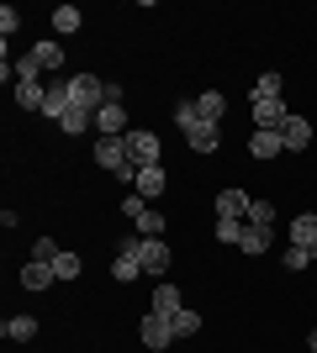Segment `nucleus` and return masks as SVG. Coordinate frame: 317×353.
<instances>
[{
	"mask_svg": "<svg viewBox=\"0 0 317 353\" xmlns=\"http://www.w3.org/2000/svg\"><path fill=\"white\" fill-rule=\"evenodd\" d=\"M117 253H133L137 264H143V274H153V280L169 269V243H164V237H137L133 232V237H122V243H117Z\"/></svg>",
	"mask_w": 317,
	"mask_h": 353,
	"instance_id": "f257e3e1",
	"label": "nucleus"
},
{
	"mask_svg": "<svg viewBox=\"0 0 317 353\" xmlns=\"http://www.w3.org/2000/svg\"><path fill=\"white\" fill-rule=\"evenodd\" d=\"M69 101L95 117V111L106 105V79H95V74H69Z\"/></svg>",
	"mask_w": 317,
	"mask_h": 353,
	"instance_id": "f03ea898",
	"label": "nucleus"
},
{
	"mask_svg": "<svg viewBox=\"0 0 317 353\" xmlns=\"http://www.w3.org/2000/svg\"><path fill=\"white\" fill-rule=\"evenodd\" d=\"M122 143H127V163H133V169H148V163H159V153H164V143H159L148 127H133Z\"/></svg>",
	"mask_w": 317,
	"mask_h": 353,
	"instance_id": "7ed1b4c3",
	"label": "nucleus"
},
{
	"mask_svg": "<svg viewBox=\"0 0 317 353\" xmlns=\"http://www.w3.org/2000/svg\"><path fill=\"white\" fill-rule=\"evenodd\" d=\"M137 338H143V348L164 353L169 343H175V322H169V316H159V311H143V316H137Z\"/></svg>",
	"mask_w": 317,
	"mask_h": 353,
	"instance_id": "20e7f679",
	"label": "nucleus"
},
{
	"mask_svg": "<svg viewBox=\"0 0 317 353\" xmlns=\"http://www.w3.org/2000/svg\"><path fill=\"white\" fill-rule=\"evenodd\" d=\"M249 111H254V127L259 132H280V127H286V101H280V95H275V101H259V95H249Z\"/></svg>",
	"mask_w": 317,
	"mask_h": 353,
	"instance_id": "39448f33",
	"label": "nucleus"
},
{
	"mask_svg": "<svg viewBox=\"0 0 317 353\" xmlns=\"http://www.w3.org/2000/svg\"><path fill=\"white\" fill-rule=\"evenodd\" d=\"M69 74H59V79H48V101H43V117H53V121H64V111H69Z\"/></svg>",
	"mask_w": 317,
	"mask_h": 353,
	"instance_id": "423d86ee",
	"label": "nucleus"
},
{
	"mask_svg": "<svg viewBox=\"0 0 317 353\" xmlns=\"http://www.w3.org/2000/svg\"><path fill=\"white\" fill-rule=\"evenodd\" d=\"M95 137H127V105H101L95 111Z\"/></svg>",
	"mask_w": 317,
	"mask_h": 353,
	"instance_id": "0eeeda50",
	"label": "nucleus"
},
{
	"mask_svg": "<svg viewBox=\"0 0 317 353\" xmlns=\"http://www.w3.org/2000/svg\"><path fill=\"white\" fill-rule=\"evenodd\" d=\"M249 206H254V201H249L238 185H227V190L217 195V216H227V221H249Z\"/></svg>",
	"mask_w": 317,
	"mask_h": 353,
	"instance_id": "6e6552de",
	"label": "nucleus"
},
{
	"mask_svg": "<svg viewBox=\"0 0 317 353\" xmlns=\"http://www.w3.org/2000/svg\"><path fill=\"white\" fill-rule=\"evenodd\" d=\"M280 137H286V153H307V148H312V121L307 117H286Z\"/></svg>",
	"mask_w": 317,
	"mask_h": 353,
	"instance_id": "1a4fd4ad",
	"label": "nucleus"
},
{
	"mask_svg": "<svg viewBox=\"0 0 317 353\" xmlns=\"http://www.w3.org/2000/svg\"><path fill=\"white\" fill-rule=\"evenodd\" d=\"M0 338H6V343H32V338H37V316H27V311L6 316V322H0Z\"/></svg>",
	"mask_w": 317,
	"mask_h": 353,
	"instance_id": "9d476101",
	"label": "nucleus"
},
{
	"mask_svg": "<svg viewBox=\"0 0 317 353\" xmlns=\"http://www.w3.org/2000/svg\"><path fill=\"white\" fill-rule=\"evenodd\" d=\"M217 137H222L217 121H191V127H185V143L196 148V153H217Z\"/></svg>",
	"mask_w": 317,
	"mask_h": 353,
	"instance_id": "9b49d317",
	"label": "nucleus"
},
{
	"mask_svg": "<svg viewBox=\"0 0 317 353\" xmlns=\"http://www.w3.org/2000/svg\"><path fill=\"white\" fill-rule=\"evenodd\" d=\"M59 280V274H53V264H43V259H27V264H21V290H48V285Z\"/></svg>",
	"mask_w": 317,
	"mask_h": 353,
	"instance_id": "f8f14e48",
	"label": "nucleus"
},
{
	"mask_svg": "<svg viewBox=\"0 0 317 353\" xmlns=\"http://www.w3.org/2000/svg\"><path fill=\"white\" fill-rule=\"evenodd\" d=\"M164 190H169L164 163H148V169H137V195H143V201H159Z\"/></svg>",
	"mask_w": 317,
	"mask_h": 353,
	"instance_id": "ddd939ff",
	"label": "nucleus"
},
{
	"mask_svg": "<svg viewBox=\"0 0 317 353\" xmlns=\"http://www.w3.org/2000/svg\"><path fill=\"white\" fill-rule=\"evenodd\" d=\"M196 117H201V121H217V127H222V117H227L222 90H201V95H196Z\"/></svg>",
	"mask_w": 317,
	"mask_h": 353,
	"instance_id": "4468645a",
	"label": "nucleus"
},
{
	"mask_svg": "<svg viewBox=\"0 0 317 353\" xmlns=\"http://www.w3.org/2000/svg\"><path fill=\"white\" fill-rule=\"evenodd\" d=\"M249 153H254V159H280V153H286V137H280V132H259V127H254Z\"/></svg>",
	"mask_w": 317,
	"mask_h": 353,
	"instance_id": "2eb2a0df",
	"label": "nucleus"
},
{
	"mask_svg": "<svg viewBox=\"0 0 317 353\" xmlns=\"http://www.w3.org/2000/svg\"><path fill=\"white\" fill-rule=\"evenodd\" d=\"M79 27H85V11H79V6H53V32H59V37H75Z\"/></svg>",
	"mask_w": 317,
	"mask_h": 353,
	"instance_id": "dca6fc26",
	"label": "nucleus"
},
{
	"mask_svg": "<svg viewBox=\"0 0 317 353\" xmlns=\"http://www.w3.org/2000/svg\"><path fill=\"white\" fill-rule=\"evenodd\" d=\"M32 59L43 63V74H53V79H59V69H64V48H59V37L37 43V48H32Z\"/></svg>",
	"mask_w": 317,
	"mask_h": 353,
	"instance_id": "f3484780",
	"label": "nucleus"
},
{
	"mask_svg": "<svg viewBox=\"0 0 317 353\" xmlns=\"http://www.w3.org/2000/svg\"><path fill=\"white\" fill-rule=\"evenodd\" d=\"M43 101H48V85H43V79L16 85V105H21V111H43Z\"/></svg>",
	"mask_w": 317,
	"mask_h": 353,
	"instance_id": "a211bd4d",
	"label": "nucleus"
},
{
	"mask_svg": "<svg viewBox=\"0 0 317 353\" xmlns=\"http://www.w3.org/2000/svg\"><path fill=\"white\" fill-rule=\"evenodd\" d=\"M249 259H265L270 253V227H243V243H238Z\"/></svg>",
	"mask_w": 317,
	"mask_h": 353,
	"instance_id": "6ab92c4d",
	"label": "nucleus"
},
{
	"mask_svg": "<svg viewBox=\"0 0 317 353\" xmlns=\"http://www.w3.org/2000/svg\"><path fill=\"white\" fill-rule=\"evenodd\" d=\"M291 243H296V248H312L317 243V216L312 211H302V216L291 221Z\"/></svg>",
	"mask_w": 317,
	"mask_h": 353,
	"instance_id": "aec40b11",
	"label": "nucleus"
},
{
	"mask_svg": "<svg viewBox=\"0 0 317 353\" xmlns=\"http://www.w3.org/2000/svg\"><path fill=\"white\" fill-rule=\"evenodd\" d=\"M90 127H95V117H90V111H79V105H69V111H64V121H59V132H69V137L90 132Z\"/></svg>",
	"mask_w": 317,
	"mask_h": 353,
	"instance_id": "412c9836",
	"label": "nucleus"
},
{
	"mask_svg": "<svg viewBox=\"0 0 317 353\" xmlns=\"http://www.w3.org/2000/svg\"><path fill=\"white\" fill-rule=\"evenodd\" d=\"M137 274H143V264H137L133 253H117V259H111V280L117 285H133Z\"/></svg>",
	"mask_w": 317,
	"mask_h": 353,
	"instance_id": "4be33fe9",
	"label": "nucleus"
},
{
	"mask_svg": "<svg viewBox=\"0 0 317 353\" xmlns=\"http://www.w3.org/2000/svg\"><path fill=\"white\" fill-rule=\"evenodd\" d=\"M148 311H159V316H175V311H185V306H180V290H175V285H159Z\"/></svg>",
	"mask_w": 317,
	"mask_h": 353,
	"instance_id": "5701e85b",
	"label": "nucleus"
},
{
	"mask_svg": "<svg viewBox=\"0 0 317 353\" xmlns=\"http://www.w3.org/2000/svg\"><path fill=\"white\" fill-rule=\"evenodd\" d=\"M169 322H175V343H180V338H196V332H201V311H175Z\"/></svg>",
	"mask_w": 317,
	"mask_h": 353,
	"instance_id": "b1692460",
	"label": "nucleus"
},
{
	"mask_svg": "<svg viewBox=\"0 0 317 353\" xmlns=\"http://www.w3.org/2000/svg\"><path fill=\"white\" fill-rule=\"evenodd\" d=\"M79 269H85V264H79V253H69V248H64L59 259H53V274H59L64 285H69V280H79Z\"/></svg>",
	"mask_w": 317,
	"mask_h": 353,
	"instance_id": "393cba45",
	"label": "nucleus"
},
{
	"mask_svg": "<svg viewBox=\"0 0 317 353\" xmlns=\"http://www.w3.org/2000/svg\"><path fill=\"white\" fill-rule=\"evenodd\" d=\"M243 227H249V221H227V216H217V243L238 248V243H243Z\"/></svg>",
	"mask_w": 317,
	"mask_h": 353,
	"instance_id": "a878e982",
	"label": "nucleus"
},
{
	"mask_svg": "<svg viewBox=\"0 0 317 353\" xmlns=\"http://www.w3.org/2000/svg\"><path fill=\"white\" fill-rule=\"evenodd\" d=\"M164 227H169V221L164 216H159V211H143V216H137V237H164Z\"/></svg>",
	"mask_w": 317,
	"mask_h": 353,
	"instance_id": "bb28decb",
	"label": "nucleus"
},
{
	"mask_svg": "<svg viewBox=\"0 0 317 353\" xmlns=\"http://www.w3.org/2000/svg\"><path fill=\"white\" fill-rule=\"evenodd\" d=\"M280 85H286V79H280V74H259V85H254V95H259V101H275V95H280Z\"/></svg>",
	"mask_w": 317,
	"mask_h": 353,
	"instance_id": "cd10ccee",
	"label": "nucleus"
},
{
	"mask_svg": "<svg viewBox=\"0 0 317 353\" xmlns=\"http://www.w3.org/2000/svg\"><path fill=\"white\" fill-rule=\"evenodd\" d=\"M249 227H275V206L270 201H254V206H249Z\"/></svg>",
	"mask_w": 317,
	"mask_h": 353,
	"instance_id": "c85d7f7f",
	"label": "nucleus"
},
{
	"mask_svg": "<svg viewBox=\"0 0 317 353\" xmlns=\"http://www.w3.org/2000/svg\"><path fill=\"white\" fill-rule=\"evenodd\" d=\"M27 79H43V63L32 59V53H27V59H16V85H27Z\"/></svg>",
	"mask_w": 317,
	"mask_h": 353,
	"instance_id": "c756f323",
	"label": "nucleus"
},
{
	"mask_svg": "<svg viewBox=\"0 0 317 353\" xmlns=\"http://www.w3.org/2000/svg\"><path fill=\"white\" fill-rule=\"evenodd\" d=\"M280 264H286L291 274H296V269H307V264H312V248H296V243H291V248H286V259H280Z\"/></svg>",
	"mask_w": 317,
	"mask_h": 353,
	"instance_id": "7c9ffc66",
	"label": "nucleus"
},
{
	"mask_svg": "<svg viewBox=\"0 0 317 353\" xmlns=\"http://www.w3.org/2000/svg\"><path fill=\"white\" fill-rule=\"evenodd\" d=\"M59 243H53V237H37V243H32V259H43V264H53V259H59Z\"/></svg>",
	"mask_w": 317,
	"mask_h": 353,
	"instance_id": "2f4dec72",
	"label": "nucleus"
},
{
	"mask_svg": "<svg viewBox=\"0 0 317 353\" xmlns=\"http://www.w3.org/2000/svg\"><path fill=\"white\" fill-rule=\"evenodd\" d=\"M191 121H201V117H196V101H180V105H175V127H180V132H185Z\"/></svg>",
	"mask_w": 317,
	"mask_h": 353,
	"instance_id": "473e14b6",
	"label": "nucleus"
},
{
	"mask_svg": "<svg viewBox=\"0 0 317 353\" xmlns=\"http://www.w3.org/2000/svg\"><path fill=\"white\" fill-rule=\"evenodd\" d=\"M16 27H21V11H16V6H0V32H6V37H11Z\"/></svg>",
	"mask_w": 317,
	"mask_h": 353,
	"instance_id": "72a5a7b5",
	"label": "nucleus"
},
{
	"mask_svg": "<svg viewBox=\"0 0 317 353\" xmlns=\"http://www.w3.org/2000/svg\"><path fill=\"white\" fill-rule=\"evenodd\" d=\"M122 211H127V216H143V211H148V201H143V195H127V201H122Z\"/></svg>",
	"mask_w": 317,
	"mask_h": 353,
	"instance_id": "f704fd0d",
	"label": "nucleus"
},
{
	"mask_svg": "<svg viewBox=\"0 0 317 353\" xmlns=\"http://www.w3.org/2000/svg\"><path fill=\"white\" fill-rule=\"evenodd\" d=\"M307 348H312V353H317V327H312V332H307Z\"/></svg>",
	"mask_w": 317,
	"mask_h": 353,
	"instance_id": "c9c22d12",
	"label": "nucleus"
}]
</instances>
